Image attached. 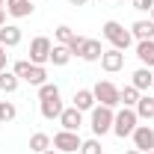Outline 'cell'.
I'll list each match as a JSON object with an SVG mask.
<instances>
[{"label": "cell", "instance_id": "3", "mask_svg": "<svg viewBox=\"0 0 154 154\" xmlns=\"http://www.w3.org/2000/svg\"><path fill=\"white\" fill-rule=\"evenodd\" d=\"M136 125H139L136 110L134 107H122V110L116 113V119H113V134L119 136V139H125V136H131L136 131Z\"/></svg>", "mask_w": 154, "mask_h": 154}, {"label": "cell", "instance_id": "5", "mask_svg": "<svg viewBox=\"0 0 154 154\" xmlns=\"http://www.w3.org/2000/svg\"><path fill=\"white\" fill-rule=\"evenodd\" d=\"M51 145H54L59 154H74V151H80L83 139H80V134H77V131H59V134H54Z\"/></svg>", "mask_w": 154, "mask_h": 154}, {"label": "cell", "instance_id": "29", "mask_svg": "<svg viewBox=\"0 0 154 154\" xmlns=\"http://www.w3.org/2000/svg\"><path fill=\"white\" fill-rule=\"evenodd\" d=\"M131 3H134L136 12H151V6H154V0H131Z\"/></svg>", "mask_w": 154, "mask_h": 154}, {"label": "cell", "instance_id": "25", "mask_svg": "<svg viewBox=\"0 0 154 154\" xmlns=\"http://www.w3.org/2000/svg\"><path fill=\"white\" fill-rule=\"evenodd\" d=\"M51 98H59V86L48 80V83L38 86V101H51Z\"/></svg>", "mask_w": 154, "mask_h": 154}, {"label": "cell", "instance_id": "12", "mask_svg": "<svg viewBox=\"0 0 154 154\" xmlns=\"http://www.w3.org/2000/svg\"><path fill=\"white\" fill-rule=\"evenodd\" d=\"M59 125H62V131H80L83 128V113L77 107H65L62 116H59Z\"/></svg>", "mask_w": 154, "mask_h": 154}, {"label": "cell", "instance_id": "20", "mask_svg": "<svg viewBox=\"0 0 154 154\" xmlns=\"http://www.w3.org/2000/svg\"><path fill=\"white\" fill-rule=\"evenodd\" d=\"M21 86V77L15 71H0V92L3 95H12V92H18Z\"/></svg>", "mask_w": 154, "mask_h": 154}, {"label": "cell", "instance_id": "16", "mask_svg": "<svg viewBox=\"0 0 154 154\" xmlns=\"http://www.w3.org/2000/svg\"><path fill=\"white\" fill-rule=\"evenodd\" d=\"M104 51H107V48H101L98 38H86V42H83V51H80V59H83V62H98Z\"/></svg>", "mask_w": 154, "mask_h": 154}, {"label": "cell", "instance_id": "37", "mask_svg": "<svg viewBox=\"0 0 154 154\" xmlns=\"http://www.w3.org/2000/svg\"><path fill=\"white\" fill-rule=\"evenodd\" d=\"M148 154H154V151H148Z\"/></svg>", "mask_w": 154, "mask_h": 154}, {"label": "cell", "instance_id": "30", "mask_svg": "<svg viewBox=\"0 0 154 154\" xmlns=\"http://www.w3.org/2000/svg\"><path fill=\"white\" fill-rule=\"evenodd\" d=\"M6 62H9V54H6V48L0 45V71H6Z\"/></svg>", "mask_w": 154, "mask_h": 154}, {"label": "cell", "instance_id": "32", "mask_svg": "<svg viewBox=\"0 0 154 154\" xmlns=\"http://www.w3.org/2000/svg\"><path fill=\"white\" fill-rule=\"evenodd\" d=\"M6 24V9H0V27Z\"/></svg>", "mask_w": 154, "mask_h": 154}, {"label": "cell", "instance_id": "36", "mask_svg": "<svg viewBox=\"0 0 154 154\" xmlns=\"http://www.w3.org/2000/svg\"><path fill=\"white\" fill-rule=\"evenodd\" d=\"M3 6H6V0H0V9H3Z\"/></svg>", "mask_w": 154, "mask_h": 154}, {"label": "cell", "instance_id": "26", "mask_svg": "<svg viewBox=\"0 0 154 154\" xmlns=\"http://www.w3.org/2000/svg\"><path fill=\"white\" fill-rule=\"evenodd\" d=\"M54 38H57V45H68V42L74 38V30H71L68 24H59L57 30H54Z\"/></svg>", "mask_w": 154, "mask_h": 154}, {"label": "cell", "instance_id": "21", "mask_svg": "<svg viewBox=\"0 0 154 154\" xmlns=\"http://www.w3.org/2000/svg\"><path fill=\"white\" fill-rule=\"evenodd\" d=\"M51 62H54L57 68L68 65V62H71V51H68V45H54V48H51Z\"/></svg>", "mask_w": 154, "mask_h": 154}, {"label": "cell", "instance_id": "7", "mask_svg": "<svg viewBox=\"0 0 154 154\" xmlns=\"http://www.w3.org/2000/svg\"><path fill=\"white\" fill-rule=\"evenodd\" d=\"M131 139H134V148L142 154L154 151V128H148V125H136V131L131 134Z\"/></svg>", "mask_w": 154, "mask_h": 154}, {"label": "cell", "instance_id": "1", "mask_svg": "<svg viewBox=\"0 0 154 154\" xmlns=\"http://www.w3.org/2000/svg\"><path fill=\"white\" fill-rule=\"evenodd\" d=\"M101 36L107 38V42L113 45L116 51H128V48L134 45V36H131V30H125L119 21H104V27H101Z\"/></svg>", "mask_w": 154, "mask_h": 154}, {"label": "cell", "instance_id": "33", "mask_svg": "<svg viewBox=\"0 0 154 154\" xmlns=\"http://www.w3.org/2000/svg\"><path fill=\"white\" fill-rule=\"evenodd\" d=\"M45 154H59V151H57V148H48V151H45Z\"/></svg>", "mask_w": 154, "mask_h": 154}, {"label": "cell", "instance_id": "22", "mask_svg": "<svg viewBox=\"0 0 154 154\" xmlns=\"http://www.w3.org/2000/svg\"><path fill=\"white\" fill-rule=\"evenodd\" d=\"M48 148H51V136H48V134H42V131H38V134H33V136H30V151L45 154Z\"/></svg>", "mask_w": 154, "mask_h": 154}, {"label": "cell", "instance_id": "19", "mask_svg": "<svg viewBox=\"0 0 154 154\" xmlns=\"http://www.w3.org/2000/svg\"><path fill=\"white\" fill-rule=\"evenodd\" d=\"M134 110H136V116H139V122H151V119H154V98L145 92V95L136 101Z\"/></svg>", "mask_w": 154, "mask_h": 154}, {"label": "cell", "instance_id": "11", "mask_svg": "<svg viewBox=\"0 0 154 154\" xmlns=\"http://www.w3.org/2000/svg\"><path fill=\"white\" fill-rule=\"evenodd\" d=\"M21 38H24V33H21L18 24H3L0 27V45L3 48H18Z\"/></svg>", "mask_w": 154, "mask_h": 154}, {"label": "cell", "instance_id": "23", "mask_svg": "<svg viewBox=\"0 0 154 154\" xmlns=\"http://www.w3.org/2000/svg\"><path fill=\"white\" fill-rule=\"evenodd\" d=\"M18 119V107L12 101H0V125H9Z\"/></svg>", "mask_w": 154, "mask_h": 154}, {"label": "cell", "instance_id": "28", "mask_svg": "<svg viewBox=\"0 0 154 154\" xmlns=\"http://www.w3.org/2000/svg\"><path fill=\"white\" fill-rule=\"evenodd\" d=\"M83 42H86V36H74L71 42H68V51H71V57H80V51H83Z\"/></svg>", "mask_w": 154, "mask_h": 154}, {"label": "cell", "instance_id": "6", "mask_svg": "<svg viewBox=\"0 0 154 154\" xmlns=\"http://www.w3.org/2000/svg\"><path fill=\"white\" fill-rule=\"evenodd\" d=\"M51 48H54V42L48 36H36L30 42V62L33 65H48L51 62Z\"/></svg>", "mask_w": 154, "mask_h": 154}, {"label": "cell", "instance_id": "31", "mask_svg": "<svg viewBox=\"0 0 154 154\" xmlns=\"http://www.w3.org/2000/svg\"><path fill=\"white\" fill-rule=\"evenodd\" d=\"M68 3H71V6H86L89 0H68Z\"/></svg>", "mask_w": 154, "mask_h": 154}, {"label": "cell", "instance_id": "8", "mask_svg": "<svg viewBox=\"0 0 154 154\" xmlns=\"http://www.w3.org/2000/svg\"><path fill=\"white\" fill-rule=\"evenodd\" d=\"M101 68L107 71V74H116V71H122L125 68V51H116V48H107L104 54H101Z\"/></svg>", "mask_w": 154, "mask_h": 154}, {"label": "cell", "instance_id": "9", "mask_svg": "<svg viewBox=\"0 0 154 154\" xmlns=\"http://www.w3.org/2000/svg\"><path fill=\"white\" fill-rule=\"evenodd\" d=\"M6 15H12V18H30L33 12H36V6H33V0H6Z\"/></svg>", "mask_w": 154, "mask_h": 154}, {"label": "cell", "instance_id": "10", "mask_svg": "<svg viewBox=\"0 0 154 154\" xmlns=\"http://www.w3.org/2000/svg\"><path fill=\"white\" fill-rule=\"evenodd\" d=\"M131 36H134V42H148V38H154V21L151 18H139L131 24Z\"/></svg>", "mask_w": 154, "mask_h": 154}, {"label": "cell", "instance_id": "13", "mask_svg": "<svg viewBox=\"0 0 154 154\" xmlns=\"http://www.w3.org/2000/svg\"><path fill=\"white\" fill-rule=\"evenodd\" d=\"M131 86H136L139 92H148L154 86V68H145V65H139L134 71V77H131Z\"/></svg>", "mask_w": 154, "mask_h": 154}, {"label": "cell", "instance_id": "35", "mask_svg": "<svg viewBox=\"0 0 154 154\" xmlns=\"http://www.w3.org/2000/svg\"><path fill=\"white\" fill-rule=\"evenodd\" d=\"M148 18H151V21H154V6H151V12H148Z\"/></svg>", "mask_w": 154, "mask_h": 154}, {"label": "cell", "instance_id": "27", "mask_svg": "<svg viewBox=\"0 0 154 154\" xmlns=\"http://www.w3.org/2000/svg\"><path fill=\"white\" fill-rule=\"evenodd\" d=\"M80 154H104V145H101V139L92 136V139H83V145H80Z\"/></svg>", "mask_w": 154, "mask_h": 154}, {"label": "cell", "instance_id": "18", "mask_svg": "<svg viewBox=\"0 0 154 154\" xmlns=\"http://www.w3.org/2000/svg\"><path fill=\"white\" fill-rule=\"evenodd\" d=\"M136 59H139L145 68H154V38L136 42Z\"/></svg>", "mask_w": 154, "mask_h": 154}, {"label": "cell", "instance_id": "4", "mask_svg": "<svg viewBox=\"0 0 154 154\" xmlns=\"http://www.w3.org/2000/svg\"><path fill=\"white\" fill-rule=\"evenodd\" d=\"M92 92H95V101L101 107H113L116 110L122 104V89L116 83H110V80H98L95 86H92Z\"/></svg>", "mask_w": 154, "mask_h": 154}, {"label": "cell", "instance_id": "2", "mask_svg": "<svg viewBox=\"0 0 154 154\" xmlns=\"http://www.w3.org/2000/svg\"><path fill=\"white\" fill-rule=\"evenodd\" d=\"M113 107H101V104H95L92 107V113H89V128H92V134L101 139L104 134H113Z\"/></svg>", "mask_w": 154, "mask_h": 154}, {"label": "cell", "instance_id": "24", "mask_svg": "<svg viewBox=\"0 0 154 154\" xmlns=\"http://www.w3.org/2000/svg\"><path fill=\"white\" fill-rule=\"evenodd\" d=\"M139 98H142V92H139L136 86H131V83L122 89V104H125V107H136V101H139Z\"/></svg>", "mask_w": 154, "mask_h": 154}, {"label": "cell", "instance_id": "17", "mask_svg": "<svg viewBox=\"0 0 154 154\" xmlns=\"http://www.w3.org/2000/svg\"><path fill=\"white\" fill-rule=\"evenodd\" d=\"M21 80H24V83H30V86H42V83H48V68H45V65H33V62H30Z\"/></svg>", "mask_w": 154, "mask_h": 154}, {"label": "cell", "instance_id": "14", "mask_svg": "<svg viewBox=\"0 0 154 154\" xmlns=\"http://www.w3.org/2000/svg\"><path fill=\"white\" fill-rule=\"evenodd\" d=\"M62 101L59 98H51V101H38V113H42V119H48V122H54L57 119L59 122V116H62Z\"/></svg>", "mask_w": 154, "mask_h": 154}, {"label": "cell", "instance_id": "15", "mask_svg": "<svg viewBox=\"0 0 154 154\" xmlns=\"http://www.w3.org/2000/svg\"><path fill=\"white\" fill-rule=\"evenodd\" d=\"M95 104H98V101H95V92H92V89H77V92H74V104H71V107H77L80 113H92Z\"/></svg>", "mask_w": 154, "mask_h": 154}, {"label": "cell", "instance_id": "34", "mask_svg": "<svg viewBox=\"0 0 154 154\" xmlns=\"http://www.w3.org/2000/svg\"><path fill=\"white\" fill-rule=\"evenodd\" d=\"M125 154H142V151H136V148H131V151H125Z\"/></svg>", "mask_w": 154, "mask_h": 154}]
</instances>
